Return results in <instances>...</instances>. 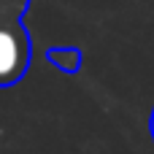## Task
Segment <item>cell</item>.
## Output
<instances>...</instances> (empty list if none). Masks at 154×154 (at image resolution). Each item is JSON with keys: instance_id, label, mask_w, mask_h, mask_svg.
Here are the masks:
<instances>
[{"instance_id": "7a4b0ae2", "label": "cell", "mask_w": 154, "mask_h": 154, "mask_svg": "<svg viewBox=\"0 0 154 154\" xmlns=\"http://www.w3.org/2000/svg\"><path fill=\"white\" fill-rule=\"evenodd\" d=\"M46 57L62 73H76L81 68V49H76V46H51L46 51Z\"/></svg>"}, {"instance_id": "3957f363", "label": "cell", "mask_w": 154, "mask_h": 154, "mask_svg": "<svg viewBox=\"0 0 154 154\" xmlns=\"http://www.w3.org/2000/svg\"><path fill=\"white\" fill-rule=\"evenodd\" d=\"M149 127H152V141H154V108H152V119H149Z\"/></svg>"}, {"instance_id": "6da1fadb", "label": "cell", "mask_w": 154, "mask_h": 154, "mask_svg": "<svg viewBox=\"0 0 154 154\" xmlns=\"http://www.w3.org/2000/svg\"><path fill=\"white\" fill-rule=\"evenodd\" d=\"M30 0H0V89L24 79L32 57L24 11Z\"/></svg>"}]
</instances>
